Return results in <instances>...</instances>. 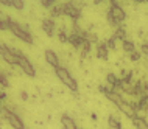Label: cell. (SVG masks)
I'll list each match as a JSON object with an SVG mask.
<instances>
[{
    "label": "cell",
    "mask_w": 148,
    "mask_h": 129,
    "mask_svg": "<svg viewBox=\"0 0 148 129\" xmlns=\"http://www.w3.org/2000/svg\"><path fill=\"white\" fill-rule=\"evenodd\" d=\"M119 111L122 112V114H125V115L128 117V118H131V120L137 117V112H136V109H134L133 106H131V103L128 101V100H126V101L122 104V106L119 107Z\"/></svg>",
    "instance_id": "cell-9"
},
{
    "label": "cell",
    "mask_w": 148,
    "mask_h": 129,
    "mask_svg": "<svg viewBox=\"0 0 148 129\" xmlns=\"http://www.w3.org/2000/svg\"><path fill=\"white\" fill-rule=\"evenodd\" d=\"M0 98H2V101H5V100H6V94H5V92H2V95H0Z\"/></svg>",
    "instance_id": "cell-33"
},
{
    "label": "cell",
    "mask_w": 148,
    "mask_h": 129,
    "mask_svg": "<svg viewBox=\"0 0 148 129\" xmlns=\"http://www.w3.org/2000/svg\"><path fill=\"white\" fill-rule=\"evenodd\" d=\"M50 13L53 17H59V16H66V8H64V3H56L53 8L50 10Z\"/></svg>",
    "instance_id": "cell-15"
},
{
    "label": "cell",
    "mask_w": 148,
    "mask_h": 129,
    "mask_svg": "<svg viewBox=\"0 0 148 129\" xmlns=\"http://www.w3.org/2000/svg\"><path fill=\"white\" fill-rule=\"evenodd\" d=\"M84 41H89L90 44H95V42H98V36L95 33H90V31H86L84 33Z\"/></svg>",
    "instance_id": "cell-21"
},
{
    "label": "cell",
    "mask_w": 148,
    "mask_h": 129,
    "mask_svg": "<svg viewBox=\"0 0 148 129\" xmlns=\"http://www.w3.org/2000/svg\"><path fill=\"white\" fill-rule=\"evenodd\" d=\"M143 112H148V104L145 106V109H143Z\"/></svg>",
    "instance_id": "cell-34"
},
{
    "label": "cell",
    "mask_w": 148,
    "mask_h": 129,
    "mask_svg": "<svg viewBox=\"0 0 148 129\" xmlns=\"http://www.w3.org/2000/svg\"><path fill=\"white\" fill-rule=\"evenodd\" d=\"M140 58H142V53H140V51H137V50H136L134 53H131V55H130V59H131V61H134V62H136V61H139Z\"/></svg>",
    "instance_id": "cell-27"
},
{
    "label": "cell",
    "mask_w": 148,
    "mask_h": 129,
    "mask_svg": "<svg viewBox=\"0 0 148 129\" xmlns=\"http://www.w3.org/2000/svg\"><path fill=\"white\" fill-rule=\"evenodd\" d=\"M21 98L23 100V101H27V100H28V94H27L25 90H22V92H21Z\"/></svg>",
    "instance_id": "cell-30"
},
{
    "label": "cell",
    "mask_w": 148,
    "mask_h": 129,
    "mask_svg": "<svg viewBox=\"0 0 148 129\" xmlns=\"http://www.w3.org/2000/svg\"><path fill=\"white\" fill-rule=\"evenodd\" d=\"M8 20H10V31L19 39V41H22L25 44H33V36H31L28 28L25 25H21V23L14 22L11 17H8Z\"/></svg>",
    "instance_id": "cell-1"
},
{
    "label": "cell",
    "mask_w": 148,
    "mask_h": 129,
    "mask_svg": "<svg viewBox=\"0 0 148 129\" xmlns=\"http://www.w3.org/2000/svg\"><path fill=\"white\" fill-rule=\"evenodd\" d=\"M61 124H62L64 129H79L78 124L75 123V120L72 118L70 115H67V114H64L61 117Z\"/></svg>",
    "instance_id": "cell-11"
},
{
    "label": "cell",
    "mask_w": 148,
    "mask_h": 129,
    "mask_svg": "<svg viewBox=\"0 0 148 129\" xmlns=\"http://www.w3.org/2000/svg\"><path fill=\"white\" fill-rule=\"evenodd\" d=\"M143 96H145V98H148V86L145 83H143Z\"/></svg>",
    "instance_id": "cell-32"
},
{
    "label": "cell",
    "mask_w": 148,
    "mask_h": 129,
    "mask_svg": "<svg viewBox=\"0 0 148 129\" xmlns=\"http://www.w3.org/2000/svg\"><path fill=\"white\" fill-rule=\"evenodd\" d=\"M109 48L106 47V42H98L97 44V58L98 59H108Z\"/></svg>",
    "instance_id": "cell-13"
},
{
    "label": "cell",
    "mask_w": 148,
    "mask_h": 129,
    "mask_svg": "<svg viewBox=\"0 0 148 129\" xmlns=\"http://www.w3.org/2000/svg\"><path fill=\"white\" fill-rule=\"evenodd\" d=\"M55 75H56L59 81H61L66 87H69L72 92H77V90H78V83H77V79H75L73 76L70 75V72L67 70V68H64V67L56 68V70H55Z\"/></svg>",
    "instance_id": "cell-3"
},
{
    "label": "cell",
    "mask_w": 148,
    "mask_h": 129,
    "mask_svg": "<svg viewBox=\"0 0 148 129\" xmlns=\"http://www.w3.org/2000/svg\"><path fill=\"white\" fill-rule=\"evenodd\" d=\"M11 50H13V53L19 58V68H21V70H22L27 76L34 78V76H36V68H34L33 64L30 62V59L27 58V56L23 55L21 50H17V48H11Z\"/></svg>",
    "instance_id": "cell-4"
},
{
    "label": "cell",
    "mask_w": 148,
    "mask_h": 129,
    "mask_svg": "<svg viewBox=\"0 0 148 129\" xmlns=\"http://www.w3.org/2000/svg\"><path fill=\"white\" fill-rule=\"evenodd\" d=\"M0 30H2V31L10 30V20H8V17H6V20H5V19L0 20Z\"/></svg>",
    "instance_id": "cell-25"
},
{
    "label": "cell",
    "mask_w": 148,
    "mask_h": 129,
    "mask_svg": "<svg viewBox=\"0 0 148 129\" xmlns=\"http://www.w3.org/2000/svg\"><path fill=\"white\" fill-rule=\"evenodd\" d=\"M66 8V16L72 19V22H78V19L81 17V5L77 2H67L64 3Z\"/></svg>",
    "instance_id": "cell-5"
},
{
    "label": "cell",
    "mask_w": 148,
    "mask_h": 129,
    "mask_svg": "<svg viewBox=\"0 0 148 129\" xmlns=\"http://www.w3.org/2000/svg\"><path fill=\"white\" fill-rule=\"evenodd\" d=\"M83 42H84V38H83V36L75 34V33L69 34V44H72V47H73V48H77V50H78V48H81Z\"/></svg>",
    "instance_id": "cell-12"
},
{
    "label": "cell",
    "mask_w": 148,
    "mask_h": 129,
    "mask_svg": "<svg viewBox=\"0 0 148 129\" xmlns=\"http://www.w3.org/2000/svg\"><path fill=\"white\" fill-rule=\"evenodd\" d=\"M0 55H2L3 61H6V64H10V66H17V67H19V58L13 53L11 47H8V45H5V44H2V45H0Z\"/></svg>",
    "instance_id": "cell-7"
},
{
    "label": "cell",
    "mask_w": 148,
    "mask_h": 129,
    "mask_svg": "<svg viewBox=\"0 0 148 129\" xmlns=\"http://www.w3.org/2000/svg\"><path fill=\"white\" fill-rule=\"evenodd\" d=\"M119 39L115 38V36H111L109 39H106V47L109 48V50H115V44H117Z\"/></svg>",
    "instance_id": "cell-22"
},
{
    "label": "cell",
    "mask_w": 148,
    "mask_h": 129,
    "mask_svg": "<svg viewBox=\"0 0 148 129\" xmlns=\"http://www.w3.org/2000/svg\"><path fill=\"white\" fill-rule=\"evenodd\" d=\"M41 5H42L44 8H50V10H51V8H53L55 5H56V3H55L53 0H42V2H41Z\"/></svg>",
    "instance_id": "cell-26"
},
{
    "label": "cell",
    "mask_w": 148,
    "mask_h": 129,
    "mask_svg": "<svg viewBox=\"0 0 148 129\" xmlns=\"http://www.w3.org/2000/svg\"><path fill=\"white\" fill-rule=\"evenodd\" d=\"M122 47H123V51H125V53H128V55H131V53H134V51H136L134 42L130 41V39H126L125 42H122Z\"/></svg>",
    "instance_id": "cell-18"
},
{
    "label": "cell",
    "mask_w": 148,
    "mask_h": 129,
    "mask_svg": "<svg viewBox=\"0 0 148 129\" xmlns=\"http://www.w3.org/2000/svg\"><path fill=\"white\" fill-rule=\"evenodd\" d=\"M13 8H16V10H23L25 3L21 2V0H13Z\"/></svg>",
    "instance_id": "cell-28"
},
{
    "label": "cell",
    "mask_w": 148,
    "mask_h": 129,
    "mask_svg": "<svg viewBox=\"0 0 148 129\" xmlns=\"http://www.w3.org/2000/svg\"><path fill=\"white\" fill-rule=\"evenodd\" d=\"M108 126H109V129H122V121L117 120L114 115H109L108 117Z\"/></svg>",
    "instance_id": "cell-16"
},
{
    "label": "cell",
    "mask_w": 148,
    "mask_h": 129,
    "mask_svg": "<svg viewBox=\"0 0 148 129\" xmlns=\"http://www.w3.org/2000/svg\"><path fill=\"white\" fill-rule=\"evenodd\" d=\"M90 48H92V44L89 41L83 42V45H81V58H86V56L90 53Z\"/></svg>",
    "instance_id": "cell-19"
},
{
    "label": "cell",
    "mask_w": 148,
    "mask_h": 129,
    "mask_svg": "<svg viewBox=\"0 0 148 129\" xmlns=\"http://www.w3.org/2000/svg\"><path fill=\"white\" fill-rule=\"evenodd\" d=\"M44 58H45L47 64H50V66L53 67L55 70L61 67V64H59V58H58V55L55 53L53 50H45V51H44Z\"/></svg>",
    "instance_id": "cell-8"
},
{
    "label": "cell",
    "mask_w": 148,
    "mask_h": 129,
    "mask_svg": "<svg viewBox=\"0 0 148 129\" xmlns=\"http://www.w3.org/2000/svg\"><path fill=\"white\" fill-rule=\"evenodd\" d=\"M58 39H59V42H69V34H67V31H66V28H61V30L58 31Z\"/></svg>",
    "instance_id": "cell-20"
},
{
    "label": "cell",
    "mask_w": 148,
    "mask_h": 129,
    "mask_svg": "<svg viewBox=\"0 0 148 129\" xmlns=\"http://www.w3.org/2000/svg\"><path fill=\"white\" fill-rule=\"evenodd\" d=\"M133 124H134L136 129H148L147 118L145 117H140V115H137L136 118H133Z\"/></svg>",
    "instance_id": "cell-14"
},
{
    "label": "cell",
    "mask_w": 148,
    "mask_h": 129,
    "mask_svg": "<svg viewBox=\"0 0 148 129\" xmlns=\"http://www.w3.org/2000/svg\"><path fill=\"white\" fill-rule=\"evenodd\" d=\"M140 53L145 55V56H148V42H142V45H140Z\"/></svg>",
    "instance_id": "cell-29"
},
{
    "label": "cell",
    "mask_w": 148,
    "mask_h": 129,
    "mask_svg": "<svg viewBox=\"0 0 148 129\" xmlns=\"http://www.w3.org/2000/svg\"><path fill=\"white\" fill-rule=\"evenodd\" d=\"M2 117L6 120V123L10 124V126H13L14 129H27L23 120L21 118V115H19L14 109H11L10 106H2Z\"/></svg>",
    "instance_id": "cell-2"
},
{
    "label": "cell",
    "mask_w": 148,
    "mask_h": 129,
    "mask_svg": "<svg viewBox=\"0 0 148 129\" xmlns=\"http://www.w3.org/2000/svg\"><path fill=\"white\" fill-rule=\"evenodd\" d=\"M2 5L3 6H13V0H3Z\"/></svg>",
    "instance_id": "cell-31"
},
{
    "label": "cell",
    "mask_w": 148,
    "mask_h": 129,
    "mask_svg": "<svg viewBox=\"0 0 148 129\" xmlns=\"http://www.w3.org/2000/svg\"><path fill=\"white\" fill-rule=\"evenodd\" d=\"M114 36L119 39V41L125 42V41H126V30H125V27H123V25H119L117 28H115V33H114Z\"/></svg>",
    "instance_id": "cell-17"
},
{
    "label": "cell",
    "mask_w": 148,
    "mask_h": 129,
    "mask_svg": "<svg viewBox=\"0 0 148 129\" xmlns=\"http://www.w3.org/2000/svg\"><path fill=\"white\" fill-rule=\"evenodd\" d=\"M106 19H108V23H109L111 27H115V28L119 27V23H117V20H115V19L112 17V16H111V13H109V11H108V13H106Z\"/></svg>",
    "instance_id": "cell-24"
},
{
    "label": "cell",
    "mask_w": 148,
    "mask_h": 129,
    "mask_svg": "<svg viewBox=\"0 0 148 129\" xmlns=\"http://www.w3.org/2000/svg\"><path fill=\"white\" fill-rule=\"evenodd\" d=\"M0 86H2V89H8V86H10V83H8V78L5 73H0Z\"/></svg>",
    "instance_id": "cell-23"
},
{
    "label": "cell",
    "mask_w": 148,
    "mask_h": 129,
    "mask_svg": "<svg viewBox=\"0 0 148 129\" xmlns=\"http://www.w3.org/2000/svg\"><path fill=\"white\" fill-rule=\"evenodd\" d=\"M111 13V16L117 20V23L120 25L123 20L126 19V13H125V10L122 8V5H119V2H114V0H111L109 2V10H108Z\"/></svg>",
    "instance_id": "cell-6"
},
{
    "label": "cell",
    "mask_w": 148,
    "mask_h": 129,
    "mask_svg": "<svg viewBox=\"0 0 148 129\" xmlns=\"http://www.w3.org/2000/svg\"><path fill=\"white\" fill-rule=\"evenodd\" d=\"M55 28H56V25H55L53 19H44L42 20V30L49 38H53L55 36Z\"/></svg>",
    "instance_id": "cell-10"
}]
</instances>
